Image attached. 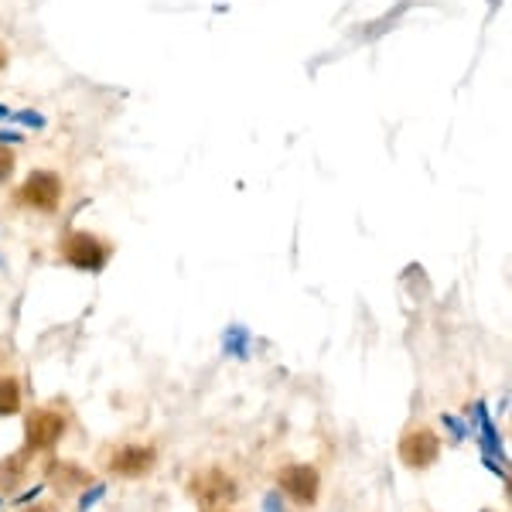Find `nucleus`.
I'll list each match as a JSON object with an SVG mask.
<instances>
[{
    "label": "nucleus",
    "mask_w": 512,
    "mask_h": 512,
    "mask_svg": "<svg viewBox=\"0 0 512 512\" xmlns=\"http://www.w3.org/2000/svg\"><path fill=\"white\" fill-rule=\"evenodd\" d=\"M62 256L72 263V267H79V270H103V263L110 260V246L103 243L99 236L93 233H69L62 239Z\"/></svg>",
    "instance_id": "1"
},
{
    "label": "nucleus",
    "mask_w": 512,
    "mask_h": 512,
    "mask_svg": "<svg viewBox=\"0 0 512 512\" xmlns=\"http://www.w3.org/2000/svg\"><path fill=\"white\" fill-rule=\"evenodd\" d=\"M188 492H192L195 502H202V506H226V502H233L239 489H236V478L226 475L222 468H209V472H198L192 478V485H188Z\"/></svg>",
    "instance_id": "2"
},
{
    "label": "nucleus",
    "mask_w": 512,
    "mask_h": 512,
    "mask_svg": "<svg viewBox=\"0 0 512 512\" xmlns=\"http://www.w3.org/2000/svg\"><path fill=\"white\" fill-rule=\"evenodd\" d=\"M18 198L38 212H55L62 202V178L55 175V171H31V175L24 178Z\"/></svg>",
    "instance_id": "3"
},
{
    "label": "nucleus",
    "mask_w": 512,
    "mask_h": 512,
    "mask_svg": "<svg viewBox=\"0 0 512 512\" xmlns=\"http://www.w3.org/2000/svg\"><path fill=\"white\" fill-rule=\"evenodd\" d=\"M65 434V417L55 414V410H35L24 420V441H28L31 451H48L62 441Z\"/></svg>",
    "instance_id": "4"
},
{
    "label": "nucleus",
    "mask_w": 512,
    "mask_h": 512,
    "mask_svg": "<svg viewBox=\"0 0 512 512\" xmlns=\"http://www.w3.org/2000/svg\"><path fill=\"white\" fill-rule=\"evenodd\" d=\"M437 454H441V441H437V434L431 427H414V431H407L400 437V458L407 468L434 465Z\"/></svg>",
    "instance_id": "5"
},
{
    "label": "nucleus",
    "mask_w": 512,
    "mask_h": 512,
    "mask_svg": "<svg viewBox=\"0 0 512 512\" xmlns=\"http://www.w3.org/2000/svg\"><path fill=\"white\" fill-rule=\"evenodd\" d=\"M154 465H158V451H154L151 444H123V448L113 451L110 461H106V468L123 478H140L151 472Z\"/></svg>",
    "instance_id": "6"
},
{
    "label": "nucleus",
    "mask_w": 512,
    "mask_h": 512,
    "mask_svg": "<svg viewBox=\"0 0 512 512\" xmlns=\"http://www.w3.org/2000/svg\"><path fill=\"white\" fill-rule=\"evenodd\" d=\"M277 485L284 489L297 506H315L318 502V489H321V478L318 468L311 465H291L277 475Z\"/></svg>",
    "instance_id": "7"
},
{
    "label": "nucleus",
    "mask_w": 512,
    "mask_h": 512,
    "mask_svg": "<svg viewBox=\"0 0 512 512\" xmlns=\"http://www.w3.org/2000/svg\"><path fill=\"white\" fill-rule=\"evenodd\" d=\"M48 478H52L55 489L65 492V495H69L72 489H79V485H89V482H93V478H89L86 472H79L76 465H65V461H62V465L55 461V465L48 468Z\"/></svg>",
    "instance_id": "8"
},
{
    "label": "nucleus",
    "mask_w": 512,
    "mask_h": 512,
    "mask_svg": "<svg viewBox=\"0 0 512 512\" xmlns=\"http://www.w3.org/2000/svg\"><path fill=\"white\" fill-rule=\"evenodd\" d=\"M21 410V386L11 376H0V417Z\"/></svg>",
    "instance_id": "9"
},
{
    "label": "nucleus",
    "mask_w": 512,
    "mask_h": 512,
    "mask_svg": "<svg viewBox=\"0 0 512 512\" xmlns=\"http://www.w3.org/2000/svg\"><path fill=\"white\" fill-rule=\"evenodd\" d=\"M14 175V154L7 147H0V181H7Z\"/></svg>",
    "instance_id": "10"
},
{
    "label": "nucleus",
    "mask_w": 512,
    "mask_h": 512,
    "mask_svg": "<svg viewBox=\"0 0 512 512\" xmlns=\"http://www.w3.org/2000/svg\"><path fill=\"white\" fill-rule=\"evenodd\" d=\"M18 120H21V123H28V127H45V117H38V113H31V110L18 113Z\"/></svg>",
    "instance_id": "11"
},
{
    "label": "nucleus",
    "mask_w": 512,
    "mask_h": 512,
    "mask_svg": "<svg viewBox=\"0 0 512 512\" xmlns=\"http://www.w3.org/2000/svg\"><path fill=\"white\" fill-rule=\"evenodd\" d=\"M24 512H59V509L48 506V502H41V506H31V509H24Z\"/></svg>",
    "instance_id": "12"
},
{
    "label": "nucleus",
    "mask_w": 512,
    "mask_h": 512,
    "mask_svg": "<svg viewBox=\"0 0 512 512\" xmlns=\"http://www.w3.org/2000/svg\"><path fill=\"white\" fill-rule=\"evenodd\" d=\"M4 65H7V48L0 45V69H4Z\"/></svg>",
    "instance_id": "13"
},
{
    "label": "nucleus",
    "mask_w": 512,
    "mask_h": 512,
    "mask_svg": "<svg viewBox=\"0 0 512 512\" xmlns=\"http://www.w3.org/2000/svg\"><path fill=\"white\" fill-rule=\"evenodd\" d=\"M0 117H7V110H4V106H0Z\"/></svg>",
    "instance_id": "14"
}]
</instances>
